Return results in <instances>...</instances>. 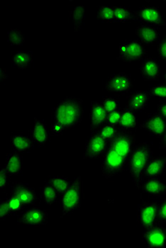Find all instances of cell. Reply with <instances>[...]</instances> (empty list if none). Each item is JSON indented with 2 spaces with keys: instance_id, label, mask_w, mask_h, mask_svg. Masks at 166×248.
Instances as JSON below:
<instances>
[{
  "instance_id": "obj_1",
  "label": "cell",
  "mask_w": 166,
  "mask_h": 248,
  "mask_svg": "<svg viewBox=\"0 0 166 248\" xmlns=\"http://www.w3.org/2000/svg\"><path fill=\"white\" fill-rule=\"evenodd\" d=\"M136 141V136L132 131L119 130L109 142L101 165V174L104 178H112L127 169L129 157Z\"/></svg>"
},
{
  "instance_id": "obj_2",
  "label": "cell",
  "mask_w": 166,
  "mask_h": 248,
  "mask_svg": "<svg viewBox=\"0 0 166 248\" xmlns=\"http://www.w3.org/2000/svg\"><path fill=\"white\" fill-rule=\"evenodd\" d=\"M84 109L82 99L68 96L60 101L52 113L53 123L60 124L64 130L72 129L82 122Z\"/></svg>"
},
{
  "instance_id": "obj_3",
  "label": "cell",
  "mask_w": 166,
  "mask_h": 248,
  "mask_svg": "<svg viewBox=\"0 0 166 248\" xmlns=\"http://www.w3.org/2000/svg\"><path fill=\"white\" fill-rule=\"evenodd\" d=\"M153 158V151L148 142L135 145L129 157L127 170L132 181L138 189H141L146 179L145 171L148 164Z\"/></svg>"
},
{
  "instance_id": "obj_4",
  "label": "cell",
  "mask_w": 166,
  "mask_h": 248,
  "mask_svg": "<svg viewBox=\"0 0 166 248\" xmlns=\"http://www.w3.org/2000/svg\"><path fill=\"white\" fill-rule=\"evenodd\" d=\"M83 181L81 176L74 180L70 187L62 194L61 202L62 213L61 218L81 209L83 198Z\"/></svg>"
},
{
  "instance_id": "obj_5",
  "label": "cell",
  "mask_w": 166,
  "mask_h": 248,
  "mask_svg": "<svg viewBox=\"0 0 166 248\" xmlns=\"http://www.w3.org/2000/svg\"><path fill=\"white\" fill-rule=\"evenodd\" d=\"M160 200L155 202H141L136 211V220L138 225L144 229L158 224Z\"/></svg>"
},
{
  "instance_id": "obj_6",
  "label": "cell",
  "mask_w": 166,
  "mask_h": 248,
  "mask_svg": "<svg viewBox=\"0 0 166 248\" xmlns=\"http://www.w3.org/2000/svg\"><path fill=\"white\" fill-rule=\"evenodd\" d=\"M133 20L143 26L163 27L166 25L164 15L159 9L153 6H144L138 7L133 13Z\"/></svg>"
},
{
  "instance_id": "obj_7",
  "label": "cell",
  "mask_w": 166,
  "mask_h": 248,
  "mask_svg": "<svg viewBox=\"0 0 166 248\" xmlns=\"http://www.w3.org/2000/svg\"><path fill=\"white\" fill-rule=\"evenodd\" d=\"M147 53L146 45L138 40H133L120 46L117 59L125 62H133L144 59Z\"/></svg>"
},
{
  "instance_id": "obj_8",
  "label": "cell",
  "mask_w": 166,
  "mask_h": 248,
  "mask_svg": "<svg viewBox=\"0 0 166 248\" xmlns=\"http://www.w3.org/2000/svg\"><path fill=\"white\" fill-rule=\"evenodd\" d=\"M49 221L47 212L37 206L24 211L17 219V225L29 227H42Z\"/></svg>"
},
{
  "instance_id": "obj_9",
  "label": "cell",
  "mask_w": 166,
  "mask_h": 248,
  "mask_svg": "<svg viewBox=\"0 0 166 248\" xmlns=\"http://www.w3.org/2000/svg\"><path fill=\"white\" fill-rule=\"evenodd\" d=\"M132 87V82L130 77L124 73L112 75L105 84L106 90L116 95L127 94L130 91Z\"/></svg>"
},
{
  "instance_id": "obj_10",
  "label": "cell",
  "mask_w": 166,
  "mask_h": 248,
  "mask_svg": "<svg viewBox=\"0 0 166 248\" xmlns=\"http://www.w3.org/2000/svg\"><path fill=\"white\" fill-rule=\"evenodd\" d=\"M142 242L149 248H164L166 246V228L156 224L144 230Z\"/></svg>"
},
{
  "instance_id": "obj_11",
  "label": "cell",
  "mask_w": 166,
  "mask_h": 248,
  "mask_svg": "<svg viewBox=\"0 0 166 248\" xmlns=\"http://www.w3.org/2000/svg\"><path fill=\"white\" fill-rule=\"evenodd\" d=\"M109 142L103 139L99 133H92L85 145L84 157L85 159H95L103 156Z\"/></svg>"
},
{
  "instance_id": "obj_12",
  "label": "cell",
  "mask_w": 166,
  "mask_h": 248,
  "mask_svg": "<svg viewBox=\"0 0 166 248\" xmlns=\"http://www.w3.org/2000/svg\"><path fill=\"white\" fill-rule=\"evenodd\" d=\"M140 128L160 139L166 130V119L158 112L153 113L144 119Z\"/></svg>"
},
{
  "instance_id": "obj_13",
  "label": "cell",
  "mask_w": 166,
  "mask_h": 248,
  "mask_svg": "<svg viewBox=\"0 0 166 248\" xmlns=\"http://www.w3.org/2000/svg\"><path fill=\"white\" fill-rule=\"evenodd\" d=\"M11 195L17 197L25 206H36L39 203V197L36 191L28 184H15L11 190Z\"/></svg>"
},
{
  "instance_id": "obj_14",
  "label": "cell",
  "mask_w": 166,
  "mask_h": 248,
  "mask_svg": "<svg viewBox=\"0 0 166 248\" xmlns=\"http://www.w3.org/2000/svg\"><path fill=\"white\" fill-rule=\"evenodd\" d=\"M139 73L145 81H158L162 73V68L156 58H144L139 67Z\"/></svg>"
},
{
  "instance_id": "obj_15",
  "label": "cell",
  "mask_w": 166,
  "mask_h": 248,
  "mask_svg": "<svg viewBox=\"0 0 166 248\" xmlns=\"http://www.w3.org/2000/svg\"><path fill=\"white\" fill-rule=\"evenodd\" d=\"M141 189L152 198H164L166 195V182L159 178H146Z\"/></svg>"
},
{
  "instance_id": "obj_16",
  "label": "cell",
  "mask_w": 166,
  "mask_h": 248,
  "mask_svg": "<svg viewBox=\"0 0 166 248\" xmlns=\"http://www.w3.org/2000/svg\"><path fill=\"white\" fill-rule=\"evenodd\" d=\"M107 113L100 102L92 101L90 108V132H98L105 124Z\"/></svg>"
},
{
  "instance_id": "obj_17",
  "label": "cell",
  "mask_w": 166,
  "mask_h": 248,
  "mask_svg": "<svg viewBox=\"0 0 166 248\" xmlns=\"http://www.w3.org/2000/svg\"><path fill=\"white\" fill-rule=\"evenodd\" d=\"M50 132L46 128L43 119L35 118L33 128L31 131V139L36 146H44L50 139Z\"/></svg>"
},
{
  "instance_id": "obj_18",
  "label": "cell",
  "mask_w": 166,
  "mask_h": 248,
  "mask_svg": "<svg viewBox=\"0 0 166 248\" xmlns=\"http://www.w3.org/2000/svg\"><path fill=\"white\" fill-rule=\"evenodd\" d=\"M150 98L149 92L144 90L135 91L129 96L127 108L135 113L141 112L147 108Z\"/></svg>"
},
{
  "instance_id": "obj_19",
  "label": "cell",
  "mask_w": 166,
  "mask_h": 248,
  "mask_svg": "<svg viewBox=\"0 0 166 248\" xmlns=\"http://www.w3.org/2000/svg\"><path fill=\"white\" fill-rule=\"evenodd\" d=\"M135 34L144 45H151L159 38V29L156 27L139 25L135 29Z\"/></svg>"
},
{
  "instance_id": "obj_20",
  "label": "cell",
  "mask_w": 166,
  "mask_h": 248,
  "mask_svg": "<svg viewBox=\"0 0 166 248\" xmlns=\"http://www.w3.org/2000/svg\"><path fill=\"white\" fill-rule=\"evenodd\" d=\"M166 155L153 157L146 168V178H159L165 172Z\"/></svg>"
},
{
  "instance_id": "obj_21",
  "label": "cell",
  "mask_w": 166,
  "mask_h": 248,
  "mask_svg": "<svg viewBox=\"0 0 166 248\" xmlns=\"http://www.w3.org/2000/svg\"><path fill=\"white\" fill-rule=\"evenodd\" d=\"M10 142L15 152L25 153L34 147V143L29 136L15 134L11 136Z\"/></svg>"
},
{
  "instance_id": "obj_22",
  "label": "cell",
  "mask_w": 166,
  "mask_h": 248,
  "mask_svg": "<svg viewBox=\"0 0 166 248\" xmlns=\"http://www.w3.org/2000/svg\"><path fill=\"white\" fill-rule=\"evenodd\" d=\"M137 126V119L136 113L127 107L121 110V117L118 127L120 130L124 131H132Z\"/></svg>"
},
{
  "instance_id": "obj_23",
  "label": "cell",
  "mask_w": 166,
  "mask_h": 248,
  "mask_svg": "<svg viewBox=\"0 0 166 248\" xmlns=\"http://www.w3.org/2000/svg\"><path fill=\"white\" fill-rule=\"evenodd\" d=\"M21 158L22 157L18 153H9L7 155L4 167L6 172H8L11 176L18 175L21 174L22 170V164H21L22 159Z\"/></svg>"
},
{
  "instance_id": "obj_24",
  "label": "cell",
  "mask_w": 166,
  "mask_h": 248,
  "mask_svg": "<svg viewBox=\"0 0 166 248\" xmlns=\"http://www.w3.org/2000/svg\"><path fill=\"white\" fill-rule=\"evenodd\" d=\"M33 61V53L32 51L17 52L12 58V64L20 70L27 69Z\"/></svg>"
},
{
  "instance_id": "obj_25",
  "label": "cell",
  "mask_w": 166,
  "mask_h": 248,
  "mask_svg": "<svg viewBox=\"0 0 166 248\" xmlns=\"http://www.w3.org/2000/svg\"><path fill=\"white\" fill-rule=\"evenodd\" d=\"M70 20L73 24L74 31L78 32L82 29L85 20V10L84 6H77L70 11Z\"/></svg>"
},
{
  "instance_id": "obj_26",
  "label": "cell",
  "mask_w": 166,
  "mask_h": 248,
  "mask_svg": "<svg viewBox=\"0 0 166 248\" xmlns=\"http://www.w3.org/2000/svg\"><path fill=\"white\" fill-rule=\"evenodd\" d=\"M60 195L58 191L55 189L54 186L50 182L48 181L42 186L41 189V199L46 204L51 206L56 202L58 196Z\"/></svg>"
},
{
  "instance_id": "obj_27",
  "label": "cell",
  "mask_w": 166,
  "mask_h": 248,
  "mask_svg": "<svg viewBox=\"0 0 166 248\" xmlns=\"http://www.w3.org/2000/svg\"><path fill=\"white\" fill-rule=\"evenodd\" d=\"M114 16L115 22H127L133 20V13L128 7L124 6L114 7Z\"/></svg>"
},
{
  "instance_id": "obj_28",
  "label": "cell",
  "mask_w": 166,
  "mask_h": 248,
  "mask_svg": "<svg viewBox=\"0 0 166 248\" xmlns=\"http://www.w3.org/2000/svg\"><path fill=\"white\" fill-rule=\"evenodd\" d=\"M97 16L101 22H115L114 16V7L110 6H101L97 10Z\"/></svg>"
},
{
  "instance_id": "obj_29",
  "label": "cell",
  "mask_w": 166,
  "mask_h": 248,
  "mask_svg": "<svg viewBox=\"0 0 166 248\" xmlns=\"http://www.w3.org/2000/svg\"><path fill=\"white\" fill-rule=\"evenodd\" d=\"M60 194H64L70 187L71 182L66 177H53L49 180Z\"/></svg>"
},
{
  "instance_id": "obj_30",
  "label": "cell",
  "mask_w": 166,
  "mask_h": 248,
  "mask_svg": "<svg viewBox=\"0 0 166 248\" xmlns=\"http://www.w3.org/2000/svg\"><path fill=\"white\" fill-rule=\"evenodd\" d=\"M7 41L11 46H22L25 39L20 29H11L7 31Z\"/></svg>"
},
{
  "instance_id": "obj_31",
  "label": "cell",
  "mask_w": 166,
  "mask_h": 248,
  "mask_svg": "<svg viewBox=\"0 0 166 248\" xmlns=\"http://www.w3.org/2000/svg\"><path fill=\"white\" fill-rule=\"evenodd\" d=\"M7 203L12 215L22 214L24 211L25 205L16 196L10 195V197L7 198Z\"/></svg>"
},
{
  "instance_id": "obj_32",
  "label": "cell",
  "mask_w": 166,
  "mask_h": 248,
  "mask_svg": "<svg viewBox=\"0 0 166 248\" xmlns=\"http://www.w3.org/2000/svg\"><path fill=\"white\" fill-rule=\"evenodd\" d=\"M119 131L117 125H111V124H104L102 128L98 131L103 139L107 141H110Z\"/></svg>"
},
{
  "instance_id": "obj_33",
  "label": "cell",
  "mask_w": 166,
  "mask_h": 248,
  "mask_svg": "<svg viewBox=\"0 0 166 248\" xmlns=\"http://www.w3.org/2000/svg\"><path fill=\"white\" fill-rule=\"evenodd\" d=\"M101 105L104 107V109L107 111V114L119 109V102L118 99L115 98L110 97V96H104L102 98Z\"/></svg>"
},
{
  "instance_id": "obj_34",
  "label": "cell",
  "mask_w": 166,
  "mask_h": 248,
  "mask_svg": "<svg viewBox=\"0 0 166 248\" xmlns=\"http://www.w3.org/2000/svg\"><path fill=\"white\" fill-rule=\"evenodd\" d=\"M149 93L152 95L159 98L161 101L166 102V83L150 87Z\"/></svg>"
},
{
  "instance_id": "obj_35",
  "label": "cell",
  "mask_w": 166,
  "mask_h": 248,
  "mask_svg": "<svg viewBox=\"0 0 166 248\" xmlns=\"http://www.w3.org/2000/svg\"><path fill=\"white\" fill-rule=\"evenodd\" d=\"M121 110L118 109L116 111L107 114L105 124L117 125L119 123L120 117H121Z\"/></svg>"
},
{
  "instance_id": "obj_36",
  "label": "cell",
  "mask_w": 166,
  "mask_h": 248,
  "mask_svg": "<svg viewBox=\"0 0 166 248\" xmlns=\"http://www.w3.org/2000/svg\"><path fill=\"white\" fill-rule=\"evenodd\" d=\"M158 223V224L166 223V198L161 199L160 200Z\"/></svg>"
},
{
  "instance_id": "obj_37",
  "label": "cell",
  "mask_w": 166,
  "mask_h": 248,
  "mask_svg": "<svg viewBox=\"0 0 166 248\" xmlns=\"http://www.w3.org/2000/svg\"><path fill=\"white\" fill-rule=\"evenodd\" d=\"M12 215L7 203V198L0 200V218L5 219L7 217Z\"/></svg>"
},
{
  "instance_id": "obj_38",
  "label": "cell",
  "mask_w": 166,
  "mask_h": 248,
  "mask_svg": "<svg viewBox=\"0 0 166 248\" xmlns=\"http://www.w3.org/2000/svg\"><path fill=\"white\" fill-rule=\"evenodd\" d=\"M158 55L161 61L166 62V33L160 41L158 47Z\"/></svg>"
},
{
  "instance_id": "obj_39",
  "label": "cell",
  "mask_w": 166,
  "mask_h": 248,
  "mask_svg": "<svg viewBox=\"0 0 166 248\" xmlns=\"http://www.w3.org/2000/svg\"><path fill=\"white\" fill-rule=\"evenodd\" d=\"M10 174L6 172L5 170L3 168L0 172V188L4 189L8 185L9 180H10Z\"/></svg>"
},
{
  "instance_id": "obj_40",
  "label": "cell",
  "mask_w": 166,
  "mask_h": 248,
  "mask_svg": "<svg viewBox=\"0 0 166 248\" xmlns=\"http://www.w3.org/2000/svg\"><path fill=\"white\" fill-rule=\"evenodd\" d=\"M64 128L60 124L53 123L52 124L50 131L53 136H61L64 132Z\"/></svg>"
},
{
  "instance_id": "obj_41",
  "label": "cell",
  "mask_w": 166,
  "mask_h": 248,
  "mask_svg": "<svg viewBox=\"0 0 166 248\" xmlns=\"http://www.w3.org/2000/svg\"><path fill=\"white\" fill-rule=\"evenodd\" d=\"M157 110H158V114H161L166 119V102L161 101L157 107Z\"/></svg>"
},
{
  "instance_id": "obj_42",
  "label": "cell",
  "mask_w": 166,
  "mask_h": 248,
  "mask_svg": "<svg viewBox=\"0 0 166 248\" xmlns=\"http://www.w3.org/2000/svg\"><path fill=\"white\" fill-rule=\"evenodd\" d=\"M159 148L161 149L166 148V130L164 134L162 135V136L160 138Z\"/></svg>"
},
{
  "instance_id": "obj_43",
  "label": "cell",
  "mask_w": 166,
  "mask_h": 248,
  "mask_svg": "<svg viewBox=\"0 0 166 248\" xmlns=\"http://www.w3.org/2000/svg\"><path fill=\"white\" fill-rule=\"evenodd\" d=\"M8 78V75L7 74L5 69L2 68L0 70V80L4 82Z\"/></svg>"
},
{
  "instance_id": "obj_44",
  "label": "cell",
  "mask_w": 166,
  "mask_h": 248,
  "mask_svg": "<svg viewBox=\"0 0 166 248\" xmlns=\"http://www.w3.org/2000/svg\"><path fill=\"white\" fill-rule=\"evenodd\" d=\"M164 79H165V81L166 82V68L165 69V71H164Z\"/></svg>"
},
{
  "instance_id": "obj_45",
  "label": "cell",
  "mask_w": 166,
  "mask_h": 248,
  "mask_svg": "<svg viewBox=\"0 0 166 248\" xmlns=\"http://www.w3.org/2000/svg\"></svg>"
}]
</instances>
